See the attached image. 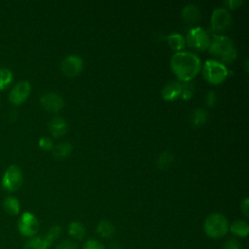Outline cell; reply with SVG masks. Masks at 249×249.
I'll return each instance as SVG.
<instances>
[{"mask_svg": "<svg viewBox=\"0 0 249 249\" xmlns=\"http://www.w3.org/2000/svg\"><path fill=\"white\" fill-rule=\"evenodd\" d=\"M170 66L179 80L189 82L199 72L201 62L199 57L193 53L178 52L172 55Z\"/></svg>", "mask_w": 249, "mask_h": 249, "instance_id": "1", "label": "cell"}, {"mask_svg": "<svg viewBox=\"0 0 249 249\" xmlns=\"http://www.w3.org/2000/svg\"><path fill=\"white\" fill-rule=\"evenodd\" d=\"M208 51L213 56L226 63H231L237 56V51L233 42L231 38L224 35H214L210 41Z\"/></svg>", "mask_w": 249, "mask_h": 249, "instance_id": "2", "label": "cell"}, {"mask_svg": "<svg viewBox=\"0 0 249 249\" xmlns=\"http://www.w3.org/2000/svg\"><path fill=\"white\" fill-rule=\"evenodd\" d=\"M203 229L208 237L221 238L228 232L229 223L223 214L213 213L205 219Z\"/></svg>", "mask_w": 249, "mask_h": 249, "instance_id": "3", "label": "cell"}, {"mask_svg": "<svg viewBox=\"0 0 249 249\" xmlns=\"http://www.w3.org/2000/svg\"><path fill=\"white\" fill-rule=\"evenodd\" d=\"M203 77L211 84H221L228 76V69L226 65L218 60H206L203 69Z\"/></svg>", "mask_w": 249, "mask_h": 249, "instance_id": "4", "label": "cell"}, {"mask_svg": "<svg viewBox=\"0 0 249 249\" xmlns=\"http://www.w3.org/2000/svg\"><path fill=\"white\" fill-rule=\"evenodd\" d=\"M210 41L211 40L208 32L200 26L191 28L188 31L185 39V42H187L189 47L198 51H203L208 49L210 45Z\"/></svg>", "mask_w": 249, "mask_h": 249, "instance_id": "5", "label": "cell"}, {"mask_svg": "<svg viewBox=\"0 0 249 249\" xmlns=\"http://www.w3.org/2000/svg\"><path fill=\"white\" fill-rule=\"evenodd\" d=\"M23 182V175L21 169L18 165H11L5 171L2 178V186L9 192L18 190Z\"/></svg>", "mask_w": 249, "mask_h": 249, "instance_id": "6", "label": "cell"}, {"mask_svg": "<svg viewBox=\"0 0 249 249\" xmlns=\"http://www.w3.org/2000/svg\"><path fill=\"white\" fill-rule=\"evenodd\" d=\"M18 228L21 235L33 237L40 230V223L35 215L30 212H24L18 220Z\"/></svg>", "mask_w": 249, "mask_h": 249, "instance_id": "7", "label": "cell"}, {"mask_svg": "<svg viewBox=\"0 0 249 249\" xmlns=\"http://www.w3.org/2000/svg\"><path fill=\"white\" fill-rule=\"evenodd\" d=\"M211 28L216 32L227 29L231 23V16L226 8H217L211 15Z\"/></svg>", "mask_w": 249, "mask_h": 249, "instance_id": "8", "label": "cell"}, {"mask_svg": "<svg viewBox=\"0 0 249 249\" xmlns=\"http://www.w3.org/2000/svg\"><path fill=\"white\" fill-rule=\"evenodd\" d=\"M84 67L83 59L76 54L67 55L60 64L61 71L67 77H75L81 73Z\"/></svg>", "mask_w": 249, "mask_h": 249, "instance_id": "9", "label": "cell"}, {"mask_svg": "<svg viewBox=\"0 0 249 249\" xmlns=\"http://www.w3.org/2000/svg\"><path fill=\"white\" fill-rule=\"evenodd\" d=\"M31 86L27 81H20L17 83L9 93V100L16 105L23 103L29 96Z\"/></svg>", "mask_w": 249, "mask_h": 249, "instance_id": "10", "label": "cell"}, {"mask_svg": "<svg viewBox=\"0 0 249 249\" xmlns=\"http://www.w3.org/2000/svg\"><path fill=\"white\" fill-rule=\"evenodd\" d=\"M40 103L43 108L49 112H58L64 106L63 98L56 92L44 93L40 98Z\"/></svg>", "mask_w": 249, "mask_h": 249, "instance_id": "11", "label": "cell"}, {"mask_svg": "<svg viewBox=\"0 0 249 249\" xmlns=\"http://www.w3.org/2000/svg\"><path fill=\"white\" fill-rule=\"evenodd\" d=\"M182 93V84L177 81H172L167 83L162 90L161 95L165 100H174L178 98Z\"/></svg>", "mask_w": 249, "mask_h": 249, "instance_id": "12", "label": "cell"}, {"mask_svg": "<svg viewBox=\"0 0 249 249\" xmlns=\"http://www.w3.org/2000/svg\"><path fill=\"white\" fill-rule=\"evenodd\" d=\"M49 129L53 137L58 138L65 134V132L67 130V124L62 117L56 116V117H53L50 121Z\"/></svg>", "mask_w": 249, "mask_h": 249, "instance_id": "13", "label": "cell"}, {"mask_svg": "<svg viewBox=\"0 0 249 249\" xmlns=\"http://www.w3.org/2000/svg\"><path fill=\"white\" fill-rule=\"evenodd\" d=\"M182 18L188 24H195L200 18V10L196 5L189 4L182 10Z\"/></svg>", "mask_w": 249, "mask_h": 249, "instance_id": "14", "label": "cell"}, {"mask_svg": "<svg viewBox=\"0 0 249 249\" xmlns=\"http://www.w3.org/2000/svg\"><path fill=\"white\" fill-rule=\"evenodd\" d=\"M3 207L9 215L16 216L19 213L20 203L15 196H7L3 201Z\"/></svg>", "mask_w": 249, "mask_h": 249, "instance_id": "15", "label": "cell"}, {"mask_svg": "<svg viewBox=\"0 0 249 249\" xmlns=\"http://www.w3.org/2000/svg\"><path fill=\"white\" fill-rule=\"evenodd\" d=\"M230 231L236 236L246 237L249 232V226L243 220H236L230 226Z\"/></svg>", "mask_w": 249, "mask_h": 249, "instance_id": "16", "label": "cell"}, {"mask_svg": "<svg viewBox=\"0 0 249 249\" xmlns=\"http://www.w3.org/2000/svg\"><path fill=\"white\" fill-rule=\"evenodd\" d=\"M115 231L116 230H115L114 225L110 221H107V220L100 221L96 227V232L104 238L111 237L115 233Z\"/></svg>", "mask_w": 249, "mask_h": 249, "instance_id": "17", "label": "cell"}, {"mask_svg": "<svg viewBox=\"0 0 249 249\" xmlns=\"http://www.w3.org/2000/svg\"><path fill=\"white\" fill-rule=\"evenodd\" d=\"M72 144L69 142H62L59 143L57 145H55L54 147H53L52 152L54 158L56 159H64L66 158L72 151Z\"/></svg>", "mask_w": 249, "mask_h": 249, "instance_id": "18", "label": "cell"}, {"mask_svg": "<svg viewBox=\"0 0 249 249\" xmlns=\"http://www.w3.org/2000/svg\"><path fill=\"white\" fill-rule=\"evenodd\" d=\"M68 233H69L72 237L81 240V239H83V238L85 237V235H86V229H85V227H84V225H83L82 223L74 221V222H71V223L69 224Z\"/></svg>", "mask_w": 249, "mask_h": 249, "instance_id": "19", "label": "cell"}, {"mask_svg": "<svg viewBox=\"0 0 249 249\" xmlns=\"http://www.w3.org/2000/svg\"><path fill=\"white\" fill-rule=\"evenodd\" d=\"M207 121V112L201 108H196L193 111L191 116V122L194 126L198 127L205 124Z\"/></svg>", "mask_w": 249, "mask_h": 249, "instance_id": "20", "label": "cell"}, {"mask_svg": "<svg viewBox=\"0 0 249 249\" xmlns=\"http://www.w3.org/2000/svg\"><path fill=\"white\" fill-rule=\"evenodd\" d=\"M173 161H174L173 155L168 151H164L158 157L157 165L160 169H167L173 163Z\"/></svg>", "mask_w": 249, "mask_h": 249, "instance_id": "21", "label": "cell"}, {"mask_svg": "<svg viewBox=\"0 0 249 249\" xmlns=\"http://www.w3.org/2000/svg\"><path fill=\"white\" fill-rule=\"evenodd\" d=\"M167 41H168L170 48L175 51H179V50L183 49L185 46V43H186L185 38L179 33H172V34L168 35Z\"/></svg>", "mask_w": 249, "mask_h": 249, "instance_id": "22", "label": "cell"}, {"mask_svg": "<svg viewBox=\"0 0 249 249\" xmlns=\"http://www.w3.org/2000/svg\"><path fill=\"white\" fill-rule=\"evenodd\" d=\"M49 246L43 237H32L23 246V249H48Z\"/></svg>", "mask_w": 249, "mask_h": 249, "instance_id": "23", "label": "cell"}, {"mask_svg": "<svg viewBox=\"0 0 249 249\" xmlns=\"http://www.w3.org/2000/svg\"><path fill=\"white\" fill-rule=\"evenodd\" d=\"M13 81V73L9 68L0 67V89L7 88Z\"/></svg>", "mask_w": 249, "mask_h": 249, "instance_id": "24", "label": "cell"}, {"mask_svg": "<svg viewBox=\"0 0 249 249\" xmlns=\"http://www.w3.org/2000/svg\"><path fill=\"white\" fill-rule=\"evenodd\" d=\"M61 232V229L59 226H53L48 231L47 233L44 235V240L46 241V243L48 244V246H50L54 240H56L59 236Z\"/></svg>", "mask_w": 249, "mask_h": 249, "instance_id": "25", "label": "cell"}, {"mask_svg": "<svg viewBox=\"0 0 249 249\" xmlns=\"http://www.w3.org/2000/svg\"><path fill=\"white\" fill-rule=\"evenodd\" d=\"M194 93V85L191 83H186L182 85V93L181 96L184 99H190L193 96Z\"/></svg>", "mask_w": 249, "mask_h": 249, "instance_id": "26", "label": "cell"}, {"mask_svg": "<svg viewBox=\"0 0 249 249\" xmlns=\"http://www.w3.org/2000/svg\"><path fill=\"white\" fill-rule=\"evenodd\" d=\"M83 249H105L104 245L96 239H89L83 246Z\"/></svg>", "mask_w": 249, "mask_h": 249, "instance_id": "27", "label": "cell"}, {"mask_svg": "<svg viewBox=\"0 0 249 249\" xmlns=\"http://www.w3.org/2000/svg\"><path fill=\"white\" fill-rule=\"evenodd\" d=\"M39 146L43 149V150H46V151H49V150H52L53 147V141L50 137H47V136H44V137H41L40 140H39Z\"/></svg>", "mask_w": 249, "mask_h": 249, "instance_id": "28", "label": "cell"}, {"mask_svg": "<svg viewBox=\"0 0 249 249\" xmlns=\"http://www.w3.org/2000/svg\"><path fill=\"white\" fill-rule=\"evenodd\" d=\"M205 102L208 107H213L217 102V94L214 90H210L207 92L205 97Z\"/></svg>", "mask_w": 249, "mask_h": 249, "instance_id": "29", "label": "cell"}, {"mask_svg": "<svg viewBox=\"0 0 249 249\" xmlns=\"http://www.w3.org/2000/svg\"><path fill=\"white\" fill-rule=\"evenodd\" d=\"M223 249H241V246L235 238H230L224 243Z\"/></svg>", "mask_w": 249, "mask_h": 249, "instance_id": "30", "label": "cell"}, {"mask_svg": "<svg viewBox=\"0 0 249 249\" xmlns=\"http://www.w3.org/2000/svg\"><path fill=\"white\" fill-rule=\"evenodd\" d=\"M55 249H78L75 242L71 240H63L58 245H56Z\"/></svg>", "mask_w": 249, "mask_h": 249, "instance_id": "31", "label": "cell"}, {"mask_svg": "<svg viewBox=\"0 0 249 249\" xmlns=\"http://www.w3.org/2000/svg\"><path fill=\"white\" fill-rule=\"evenodd\" d=\"M240 209H241V212L243 213V215L245 217H248L249 216V198L248 197H245L241 203H240Z\"/></svg>", "mask_w": 249, "mask_h": 249, "instance_id": "32", "label": "cell"}, {"mask_svg": "<svg viewBox=\"0 0 249 249\" xmlns=\"http://www.w3.org/2000/svg\"><path fill=\"white\" fill-rule=\"evenodd\" d=\"M224 3L231 9H236L237 7L242 5V0H228Z\"/></svg>", "mask_w": 249, "mask_h": 249, "instance_id": "33", "label": "cell"}]
</instances>
